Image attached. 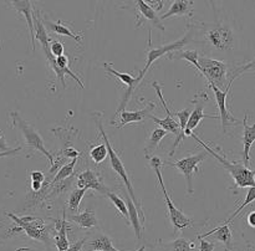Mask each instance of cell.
Listing matches in <instances>:
<instances>
[{
	"label": "cell",
	"instance_id": "10",
	"mask_svg": "<svg viewBox=\"0 0 255 251\" xmlns=\"http://www.w3.org/2000/svg\"><path fill=\"white\" fill-rule=\"evenodd\" d=\"M209 101V97L207 94V92L202 91L194 96V98L192 99V104H193V108H192L191 114H189L188 122H187L186 129H184V137H191V134L193 133L194 128L203 121L204 118H213L218 119L219 117L216 114H207L204 113V108H206L207 102Z\"/></svg>",
	"mask_w": 255,
	"mask_h": 251
},
{
	"label": "cell",
	"instance_id": "20",
	"mask_svg": "<svg viewBox=\"0 0 255 251\" xmlns=\"http://www.w3.org/2000/svg\"><path fill=\"white\" fill-rule=\"evenodd\" d=\"M146 246H142L137 251H144ZM86 251H120L112 244L111 238L104 233H97L91 238V240L86 243Z\"/></svg>",
	"mask_w": 255,
	"mask_h": 251
},
{
	"label": "cell",
	"instance_id": "40",
	"mask_svg": "<svg viewBox=\"0 0 255 251\" xmlns=\"http://www.w3.org/2000/svg\"><path fill=\"white\" fill-rule=\"evenodd\" d=\"M0 151H2V152H9L10 151L9 146L6 144V141H5V138H4V136H2V134H0Z\"/></svg>",
	"mask_w": 255,
	"mask_h": 251
},
{
	"label": "cell",
	"instance_id": "39",
	"mask_svg": "<svg viewBox=\"0 0 255 251\" xmlns=\"http://www.w3.org/2000/svg\"><path fill=\"white\" fill-rule=\"evenodd\" d=\"M87 241V238H84L81 239V240L76 241V243L71 244V245L69 246V249H67V251H81L82 248H84V245L86 244Z\"/></svg>",
	"mask_w": 255,
	"mask_h": 251
},
{
	"label": "cell",
	"instance_id": "30",
	"mask_svg": "<svg viewBox=\"0 0 255 251\" xmlns=\"http://www.w3.org/2000/svg\"><path fill=\"white\" fill-rule=\"evenodd\" d=\"M76 163H77V158L76 159H71V162H69L67 164L62 166L61 168L57 170V173L55 174L54 176H52L51 180H50L49 190H50V188L54 185V184L59 183V181H62V180H66L69 176H71L72 174H74V169H75V166H76Z\"/></svg>",
	"mask_w": 255,
	"mask_h": 251
},
{
	"label": "cell",
	"instance_id": "5",
	"mask_svg": "<svg viewBox=\"0 0 255 251\" xmlns=\"http://www.w3.org/2000/svg\"><path fill=\"white\" fill-rule=\"evenodd\" d=\"M193 40H194V26L193 24H191L188 25V29H187L186 34H184L181 39L177 40V41L171 42V44H167V45H162V46L159 47H152L151 45H149V49L148 51H147L146 65H144V67L139 71V75L137 76V81H138V84H141L144 75L147 74L149 67L154 64V61H157L158 59L163 57L164 55H169L172 54V52L182 50L183 47H186L187 45L193 44Z\"/></svg>",
	"mask_w": 255,
	"mask_h": 251
},
{
	"label": "cell",
	"instance_id": "27",
	"mask_svg": "<svg viewBox=\"0 0 255 251\" xmlns=\"http://www.w3.org/2000/svg\"><path fill=\"white\" fill-rule=\"evenodd\" d=\"M126 205H127V210H128V220L131 221V225L133 228L134 234H136L137 239L142 238V221H141V215H139L138 210L134 206L133 201H132L131 196L126 195Z\"/></svg>",
	"mask_w": 255,
	"mask_h": 251
},
{
	"label": "cell",
	"instance_id": "11",
	"mask_svg": "<svg viewBox=\"0 0 255 251\" xmlns=\"http://www.w3.org/2000/svg\"><path fill=\"white\" fill-rule=\"evenodd\" d=\"M214 92V96H216V101L217 104H218V108H219V119L222 121V128H223L224 133H227L229 127H233V126H238L241 123V121H238L237 118H234L233 114L228 111L227 108V97H228L229 93V89L232 88V84H228L226 87V89H221V88H217L216 86H209Z\"/></svg>",
	"mask_w": 255,
	"mask_h": 251
},
{
	"label": "cell",
	"instance_id": "42",
	"mask_svg": "<svg viewBox=\"0 0 255 251\" xmlns=\"http://www.w3.org/2000/svg\"><path fill=\"white\" fill-rule=\"evenodd\" d=\"M15 251H36V250H34V249H31V248H19V249H16Z\"/></svg>",
	"mask_w": 255,
	"mask_h": 251
},
{
	"label": "cell",
	"instance_id": "3",
	"mask_svg": "<svg viewBox=\"0 0 255 251\" xmlns=\"http://www.w3.org/2000/svg\"><path fill=\"white\" fill-rule=\"evenodd\" d=\"M191 137H193V138L198 142V144H201V146L203 147L204 151H206L207 153L211 154L212 157H214V158L224 167V169H227V171L231 174L234 183H236V185L238 186V188H252V186H254V171H252L248 167L242 164L241 162L228 161L226 157L217 153L214 149H212L208 144H206V142L202 141V139L199 138L198 136H196L194 133H192Z\"/></svg>",
	"mask_w": 255,
	"mask_h": 251
},
{
	"label": "cell",
	"instance_id": "4",
	"mask_svg": "<svg viewBox=\"0 0 255 251\" xmlns=\"http://www.w3.org/2000/svg\"><path fill=\"white\" fill-rule=\"evenodd\" d=\"M232 62L222 61V60H214L201 55L198 56V67L202 76L206 77L209 86H216L217 88L226 89L228 84H233L229 80V70H231Z\"/></svg>",
	"mask_w": 255,
	"mask_h": 251
},
{
	"label": "cell",
	"instance_id": "37",
	"mask_svg": "<svg viewBox=\"0 0 255 251\" xmlns=\"http://www.w3.org/2000/svg\"><path fill=\"white\" fill-rule=\"evenodd\" d=\"M61 156L66 159H76L80 156V152L74 147H66L61 151Z\"/></svg>",
	"mask_w": 255,
	"mask_h": 251
},
{
	"label": "cell",
	"instance_id": "1",
	"mask_svg": "<svg viewBox=\"0 0 255 251\" xmlns=\"http://www.w3.org/2000/svg\"><path fill=\"white\" fill-rule=\"evenodd\" d=\"M193 44L201 45L203 56L211 59H229L238 49V37L232 24L228 21L201 22L193 24Z\"/></svg>",
	"mask_w": 255,
	"mask_h": 251
},
{
	"label": "cell",
	"instance_id": "18",
	"mask_svg": "<svg viewBox=\"0 0 255 251\" xmlns=\"http://www.w3.org/2000/svg\"><path fill=\"white\" fill-rule=\"evenodd\" d=\"M137 10H138V15L141 16V24L142 21H147L152 25L153 27H157L161 31H164V26L162 24V20L158 15V10L153 9L151 5L147 4L143 0H138L136 1Z\"/></svg>",
	"mask_w": 255,
	"mask_h": 251
},
{
	"label": "cell",
	"instance_id": "7",
	"mask_svg": "<svg viewBox=\"0 0 255 251\" xmlns=\"http://www.w3.org/2000/svg\"><path fill=\"white\" fill-rule=\"evenodd\" d=\"M6 215L29 238L40 241V243L46 244V245L51 244V236H50L51 228L42 219L35 218V216H17L11 213H6Z\"/></svg>",
	"mask_w": 255,
	"mask_h": 251
},
{
	"label": "cell",
	"instance_id": "8",
	"mask_svg": "<svg viewBox=\"0 0 255 251\" xmlns=\"http://www.w3.org/2000/svg\"><path fill=\"white\" fill-rule=\"evenodd\" d=\"M10 117H11L12 126L15 128H19V131L21 132L22 137H24L25 144H26L29 148L35 149V151L40 152L41 154H44L47 159H49L50 163H54L55 157L54 154L50 151H47V148L45 147L44 139L41 138V136L39 134V132L35 129V127L32 124L27 123L21 116H20L17 112H10Z\"/></svg>",
	"mask_w": 255,
	"mask_h": 251
},
{
	"label": "cell",
	"instance_id": "15",
	"mask_svg": "<svg viewBox=\"0 0 255 251\" xmlns=\"http://www.w3.org/2000/svg\"><path fill=\"white\" fill-rule=\"evenodd\" d=\"M77 188H85L87 190L92 189V190H96L102 194L109 193V189L104 184L102 179L92 169H87L77 175Z\"/></svg>",
	"mask_w": 255,
	"mask_h": 251
},
{
	"label": "cell",
	"instance_id": "35",
	"mask_svg": "<svg viewBox=\"0 0 255 251\" xmlns=\"http://www.w3.org/2000/svg\"><path fill=\"white\" fill-rule=\"evenodd\" d=\"M30 178H31V189L35 194L39 193L42 189L45 183V174L40 170L30 171Z\"/></svg>",
	"mask_w": 255,
	"mask_h": 251
},
{
	"label": "cell",
	"instance_id": "31",
	"mask_svg": "<svg viewBox=\"0 0 255 251\" xmlns=\"http://www.w3.org/2000/svg\"><path fill=\"white\" fill-rule=\"evenodd\" d=\"M86 191L87 189L85 188H76L70 193L69 199H67V205H69V210L71 211L72 214H77L80 204H81V200Z\"/></svg>",
	"mask_w": 255,
	"mask_h": 251
},
{
	"label": "cell",
	"instance_id": "23",
	"mask_svg": "<svg viewBox=\"0 0 255 251\" xmlns=\"http://www.w3.org/2000/svg\"><path fill=\"white\" fill-rule=\"evenodd\" d=\"M193 15V1L189 0H176L173 1L169 10L164 14H162L161 20L168 19L172 16H188L191 17Z\"/></svg>",
	"mask_w": 255,
	"mask_h": 251
},
{
	"label": "cell",
	"instance_id": "9",
	"mask_svg": "<svg viewBox=\"0 0 255 251\" xmlns=\"http://www.w3.org/2000/svg\"><path fill=\"white\" fill-rule=\"evenodd\" d=\"M207 156H208V153L206 151H202L201 153L187 156L179 161L174 162V163L164 164L174 167L183 174L187 181V193L192 194L193 193V176L197 171H199V164H202V162L207 158Z\"/></svg>",
	"mask_w": 255,
	"mask_h": 251
},
{
	"label": "cell",
	"instance_id": "19",
	"mask_svg": "<svg viewBox=\"0 0 255 251\" xmlns=\"http://www.w3.org/2000/svg\"><path fill=\"white\" fill-rule=\"evenodd\" d=\"M11 6L16 10L19 14L24 15L26 20L27 29H29V41L31 44L32 50H35V30H34V20H32V4L27 0L22 1H11Z\"/></svg>",
	"mask_w": 255,
	"mask_h": 251
},
{
	"label": "cell",
	"instance_id": "29",
	"mask_svg": "<svg viewBox=\"0 0 255 251\" xmlns=\"http://www.w3.org/2000/svg\"><path fill=\"white\" fill-rule=\"evenodd\" d=\"M45 26H47V29L51 30L52 32H55V34L57 35H61V36H67V37H71V39H74L76 42H81L82 41V37L80 36V35L75 34L74 31H71V30L69 29L67 26H65L64 24H62L61 21H57V22H54V21H45L44 22Z\"/></svg>",
	"mask_w": 255,
	"mask_h": 251
},
{
	"label": "cell",
	"instance_id": "28",
	"mask_svg": "<svg viewBox=\"0 0 255 251\" xmlns=\"http://www.w3.org/2000/svg\"><path fill=\"white\" fill-rule=\"evenodd\" d=\"M168 134V132L164 131V129L157 127L156 129H153V132L151 133V137L147 141L146 147H144V153H146V158H149V154L153 153L157 148H158L159 143H161L162 139Z\"/></svg>",
	"mask_w": 255,
	"mask_h": 251
},
{
	"label": "cell",
	"instance_id": "12",
	"mask_svg": "<svg viewBox=\"0 0 255 251\" xmlns=\"http://www.w3.org/2000/svg\"><path fill=\"white\" fill-rule=\"evenodd\" d=\"M152 87L156 89L157 96H158L159 101H161V103H162V106H163L164 111H166L167 116H166V118L159 119V118H157L156 116H153V114H151V116H149V119H152V121H153L154 123L159 127V128L164 129V131H167L168 133H173L177 138V137L179 136V123L173 118V117H172L171 111H169L168 106H167L166 99H164L163 94H162V86L158 84V82L154 81L153 84H152Z\"/></svg>",
	"mask_w": 255,
	"mask_h": 251
},
{
	"label": "cell",
	"instance_id": "24",
	"mask_svg": "<svg viewBox=\"0 0 255 251\" xmlns=\"http://www.w3.org/2000/svg\"><path fill=\"white\" fill-rule=\"evenodd\" d=\"M55 230H56V236H55V245H56L57 251H67L70 243L67 239V221L66 213L64 211L62 219L55 220Z\"/></svg>",
	"mask_w": 255,
	"mask_h": 251
},
{
	"label": "cell",
	"instance_id": "2",
	"mask_svg": "<svg viewBox=\"0 0 255 251\" xmlns=\"http://www.w3.org/2000/svg\"><path fill=\"white\" fill-rule=\"evenodd\" d=\"M102 116H104V114H102V112H94V113L91 114V117L94 118L95 123H96L97 129H99L100 134H101L102 139H104V143L106 144L107 153H109V157H110V164H111L112 169H114V170L116 171L117 174H119L120 178L124 180L125 185H126V188H127V191L129 193V196H131V199H132V201H133L134 206H136L137 210H138V213H139V215H141L142 224H144V220H146V218H144V213H143V210H142V203H141V200L137 198L136 194H134L133 186H132L131 180H129L128 173H127L126 167H125L124 162H122V159L120 158L119 154L115 152V149L112 148V146H111V142L109 141V137H107L106 132H105L104 123H102Z\"/></svg>",
	"mask_w": 255,
	"mask_h": 251
},
{
	"label": "cell",
	"instance_id": "34",
	"mask_svg": "<svg viewBox=\"0 0 255 251\" xmlns=\"http://www.w3.org/2000/svg\"><path fill=\"white\" fill-rule=\"evenodd\" d=\"M254 199H255V188H254V186H252V188L249 189V191H248V193H247L246 200H244L243 203H242V205L239 206V208L237 209V210L234 211V213L232 214V215L229 216V218L227 219V220L224 221L223 224H229V223H231V221H233V219L236 218V216H238L239 214L242 213V210H243V209L246 208L247 205H249V204H251V203H253V201H254Z\"/></svg>",
	"mask_w": 255,
	"mask_h": 251
},
{
	"label": "cell",
	"instance_id": "6",
	"mask_svg": "<svg viewBox=\"0 0 255 251\" xmlns=\"http://www.w3.org/2000/svg\"><path fill=\"white\" fill-rule=\"evenodd\" d=\"M149 164H151V168H153V170L156 171L157 178H158V183L161 185L162 191H163L164 195V200H166V205L167 209H168V214H169V219H171V223L173 225V230L174 233L178 230H183L186 228H191L193 226V220L191 218L186 215V214L182 213V210H179L176 205L173 204L172 199L169 198L168 191H167L166 186H164L163 183V178H162V173H161V167H162V161L159 157H149Z\"/></svg>",
	"mask_w": 255,
	"mask_h": 251
},
{
	"label": "cell",
	"instance_id": "36",
	"mask_svg": "<svg viewBox=\"0 0 255 251\" xmlns=\"http://www.w3.org/2000/svg\"><path fill=\"white\" fill-rule=\"evenodd\" d=\"M49 49H50V52H51V55L54 57H59V56H62V55H64V50H65L64 44H62L61 41H59V40L50 41Z\"/></svg>",
	"mask_w": 255,
	"mask_h": 251
},
{
	"label": "cell",
	"instance_id": "43",
	"mask_svg": "<svg viewBox=\"0 0 255 251\" xmlns=\"http://www.w3.org/2000/svg\"><path fill=\"white\" fill-rule=\"evenodd\" d=\"M2 226H4V225H2V223H0V228H2Z\"/></svg>",
	"mask_w": 255,
	"mask_h": 251
},
{
	"label": "cell",
	"instance_id": "38",
	"mask_svg": "<svg viewBox=\"0 0 255 251\" xmlns=\"http://www.w3.org/2000/svg\"><path fill=\"white\" fill-rule=\"evenodd\" d=\"M199 240V251H214L216 249V244L213 241H208L206 239L198 238Z\"/></svg>",
	"mask_w": 255,
	"mask_h": 251
},
{
	"label": "cell",
	"instance_id": "13",
	"mask_svg": "<svg viewBox=\"0 0 255 251\" xmlns=\"http://www.w3.org/2000/svg\"><path fill=\"white\" fill-rule=\"evenodd\" d=\"M104 69H105V71H106V72H109V74L116 76L117 79H119L120 81L122 82V84H126V86H127L126 93H125L124 98H122L121 103H120L119 108H117L116 114H115V116H117L120 112L125 111V108H126V106H127V102H128V99L131 98L132 93H133V91L137 88V86H138L139 84H138V81H137V77L132 76V75H128V74H125V72L116 71V70L112 67V65L110 64V62H105Z\"/></svg>",
	"mask_w": 255,
	"mask_h": 251
},
{
	"label": "cell",
	"instance_id": "22",
	"mask_svg": "<svg viewBox=\"0 0 255 251\" xmlns=\"http://www.w3.org/2000/svg\"><path fill=\"white\" fill-rule=\"evenodd\" d=\"M32 20H34V30H35V39H37L40 41V45H41L42 51L45 52V55H50L49 45H50V37L47 35L46 27H45L44 21L40 19V15L37 10H35V12H32Z\"/></svg>",
	"mask_w": 255,
	"mask_h": 251
},
{
	"label": "cell",
	"instance_id": "25",
	"mask_svg": "<svg viewBox=\"0 0 255 251\" xmlns=\"http://www.w3.org/2000/svg\"><path fill=\"white\" fill-rule=\"evenodd\" d=\"M243 127H244V132H243V146H244V152H243V157H244V166L248 167L249 161H251V148L253 146L254 141H255V124H252L249 126L248 124V114L244 116L243 119Z\"/></svg>",
	"mask_w": 255,
	"mask_h": 251
},
{
	"label": "cell",
	"instance_id": "16",
	"mask_svg": "<svg viewBox=\"0 0 255 251\" xmlns=\"http://www.w3.org/2000/svg\"><path fill=\"white\" fill-rule=\"evenodd\" d=\"M154 103H149L144 107L143 109H139V111H121L117 116H119V123H116L115 126L117 128H122L125 127L126 124L129 123H136V122H143L146 121L147 118H149L151 116V112L154 109ZM115 116V117H117Z\"/></svg>",
	"mask_w": 255,
	"mask_h": 251
},
{
	"label": "cell",
	"instance_id": "33",
	"mask_svg": "<svg viewBox=\"0 0 255 251\" xmlns=\"http://www.w3.org/2000/svg\"><path fill=\"white\" fill-rule=\"evenodd\" d=\"M107 156H109V153H107V148L105 143L97 144V146L92 147L91 151H90V157H91V159L96 164L102 163L106 159Z\"/></svg>",
	"mask_w": 255,
	"mask_h": 251
},
{
	"label": "cell",
	"instance_id": "17",
	"mask_svg": "<svg viewBox=\"0 0 255 251\" xmlns=\"http://www.w3.org/2000/svg\"><path fill=\"white\" fill-rule=\"evenodd\" d=\"M207 236H212L214 240L221 241L224 245V250L226 251H233V234H232L231 226L229 224H222L218 228H214L213 230L208 231L198 235V238H207Z\"/></svg>",
	"mask_w": 255,
	"mask_h": 251
},
{
	"label": "cell",
	"instance_id": "41",
	"mask_svg": "<svg viewBox=\"0 0 255 251\" xmlns=\"http://www.w3.org/2000/svg\"><path fill=\"white\" fill-rule=\"evenodd\" d=\"M248 225L253 229L255 228V213L254 211H252V213L248 214Z\"/></svg>",
	"mask_w": 255,
	"mask_h": 251
},
{
	"label": "cell",
	"instance_id": "26",
	"mask_svg": "<svg viewBox=\"0 0 255 251\" xmlns=\"http://www.w3.org/2000/svg\"><path fill=\"white\" fill-rule=\"evenodd\" d=\"M69 221H72V223L77 224V225L82 229H92V228H96V226L99 225L96 214H95L94 210H90V209L85 210L84 213L70 215Z\"/></svg>",
	"mask_w": 255,
	"mask_h": 251
},
{
	"label": "cell",
	"instance_id": "32",
	"mask_svg": "<svg viewBox=\"0 0 255 251\" xmlns=\"http://www.w3.org/2000/svg\"><path fill=\"white\" fill-rule=\"evenodd\" d=\"M106 195L109 196L110 200L112 201V204H114L115 208L117 209V211L120 213V215H121L126 221H129L128 220V210H127L126 201H124L121 199V196H119L117 194H115V193H111V191H109Z\"/></svg>",
	"mask_w": 255,
	"mask_h": 251
},
{
	"label": "cell",
	"instance_id": "14",
	"mask_svg": "<svg viewBox=\"0 0 255 251\" xmlns=\"http://www.w3.org/2000/svg\"><path fill=\"white\" fill-rule=\"evenodd\" d=\"M47 61H49L50 66H51L52 71L55 72V75H56V79L59 80V81H61V84L62 87H66V84H65V75H69V76H71L72 79L75 80V81L77 82V84L79 86H81V88H84V84H82L81 80L79 79V77L76 76V75L74 74V71H72L71 69L69 67V57L65 56V55H62V56H59V57H54L51 54L47 55Z\"/></svg>",
	"mask_w": 255,
	"mask_h": 251
},
{
	"label": "cell",
	"instance_id": "21",
	"mask_svg": "<svg viewBox=\"0 0 255 251\" xmlns=\"http://www.w3.org/2000/svg\"><path fill=\"white\" fill-rule=\"evenodd\" d=\"M153 251H196V249L193 243L181 236L173 241L158 240L153 245Z\"/></svg>",
	"mask_w": 255,
	"mask_h": 251
}]
</instances>
